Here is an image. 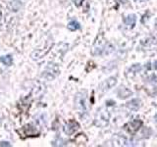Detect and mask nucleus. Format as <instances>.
Wrapping results in <instances>:
<instances>
[{
  "label": "nucleus",
  "instance_id": "f257e3e1",
  "mask_svg": "<svg viewBox=\"0 0 157 147\" xmlns=\"http://www.w3.org/2000/svg\"><path fill=\"white\" fill-rule=\"evenodd\" d=\"M78 127H80V125H78L77 122L72 121L70 123H68V124L64 126V131H65L67 134H72L77 130H78Z\"/></svg>",
  "mask_w": 157,
  "mask_h": 147
},
{
  "label": "nucleus",
  "instance_id": "f03ea898",
  "mask_svg": "<svg viewBox=\"0 0 157 147\" xmlns=\"http://www.w3.org/2000/svg\"><path fill=\"white\" fill-rule=\"evenodd\" d=\"M141 125H142V122H141V121H140V120H136V121H134V122L130 123V124H128V125L126 126V130H127L128 131L132 132V134H134L135 131H136L137 130L140 129Z\"/></svg>",
  "mask_w": 157,
  "mask_h": 147
},
{
  "label": "nucleus",
  "instance_id": "7ed1b4c3",
  "mask_svg": "<svg viewBox=\"0 0 157 147\" xmlns=\"http://www.w3.org/2000/svg\"><path fill=\"white\" fill-rule=\"evenodd\" d=\"M136 22V15H134V14L129 15V16H127L124 19V23L126 24H128V26H131V27H134Z\"/></svg>",
  "mask_w": 157,
  "mask_h": 147
},
{
  "label": "nucleus",
  "instance_id": "20e7f679",
  "mask_svg": "<svg viewBox=\"0 0 157 147\" xmlns=\"http://www.w3.org/2000/svg\"><path fill=\"white\" fill-rule=\"evenodd\" d=\"M0 62H1L3 65H5V66L12 65V63H13L12 56L11 55H5V56L0 57Z\"/></svg>",
  "mask_w": 157,
  "mask_h": 147
},
{
  "label": "nucleus",
  "instance_id": "39448f33",
  "mask_svg": "<svg viewBox=\"0 0 157 147\" xmlns=\"http://www.w3.org/2000/svg\"><path fill=\"white\" fill-rule=\"evenodd\" d=\"M68 28L70 29V31H77V29H80L81 28V24H78L77 21H72V22H70L68 24Z\"/></svg>",
  "mask_w": 157,
  "mask_h": 147
},
{
  "label": "nucleus",
  "instance_id": "423d86ee",
  "mask_svg": "<svg viewBox=\"0 0 157 147\" xmlns=\"http://www.w3.org/2000/svg\"><path fill=\"white\" fill-rule=\"evenodd\" d=\"M0 146H10V143L9 142H0Z\"/></svg>",
  "mask_w": 157,
  "mask_h": 147
},
{
  "label": "nucleus",
  "instance_id": "0eeeda50",
  "mask_svg": "<svg viewBox=\"0 0 157 147\" xmlns=\"http://www.w3.org/2000/svg\"><path fill=\"white\" fill-rule=\"evenodd\" d=\"M2 16H3V12H2V8H1V6H0V22H1Z\"/></svg>",
  "mask_w": 157,
  "mask_h": 147
},
{
  "label": "nucleus",
  "instance_id": "6e6552de",
  "mask_svg": "<svg viewBox=\"0 0 157 147\" xmlns=\"http://www.w3.org/2000/svg\"><path fill=\"white\" fill-rule=\"evenodd\" d=\"M78 1H80V0H75V2H76V5H77V6H80V5L82 4L81 2H78ZM81 1H82V0H81Z\"/></svg>",
  "mask_w": 157,
  "mask_h": 147
},
{
  "label": "nucleus",
  "instance_id": "1a4fd4ad",
  "mask_svg": "<svg viewBox=\"0 0 157 147\" xmlns=\"http://www.w3.org/2000/svg\"><path fill=\"white\" fill-rule=\"evenodd\" d=\"M3 1H5V2H12V1H14V0H3Z\"/></svg>",
  "mask_w": 157,
  "mask_h": 147
},
{
  "label": "nucleus",
  "instance_id": "9d476101",
  "mask_svg": "<svg viewBox=\"0 0 157 147\" xmlns=\"http://www.w3.org/2000/svg\"><path fill=\"white\" fill-rule=\"evenodd\" d=\"M155 68H156V70H157V61L155 62Z\"/></svg>",
  "mask_w": 157,
  "mask_h": 147
}]
</instances>
